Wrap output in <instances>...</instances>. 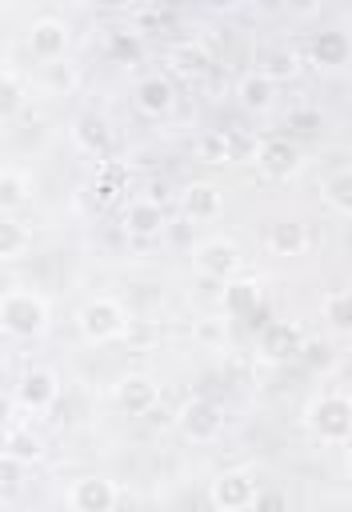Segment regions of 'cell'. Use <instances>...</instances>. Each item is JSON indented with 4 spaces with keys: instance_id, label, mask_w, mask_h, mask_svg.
Returning a JSON list of instances; mask_svg holds the SVG:
<instances>
[{
    "instance_id": "6da1fadb",
    "label": "cell",
    "mask_w": 352,
    "mask_h": 512,
    "mask_svg": "<svg viewBox=\"0 0 352 512\" xmlns=\"http://www.w3.org/2000/svg\"><path fill=\"white\" fill-rule=\"evenodd\" d=\"M48 300L32 288H8L4 300H0V320H4V332L16 336V340H36L48 332Z\"/></svg>"
},
{
    "instance_id": "7a4b0ae2",
    "label": "cell",
    "mask_w": 352,
    "mask_h": 512,
    "mask_svg": "<svg viewBox=\"0 0 352 512\" xmlns=\"http://www.w3.org/2000/svg\"><path fill=\"white\" fill-rule=\"evenodd\" d=\"M308 424L324 444H352V396L348 392L316 396L308 408Z\"/></svg>"
},
{
    "instance_id": "3957f363",
    "label": "cell",
    "mask_w": 352,
    "mask_h": 512,
    "mask_svg": "<svg viewBox=\"0 0 352 512\" xmlns=\"http://www.w3.org/2000/svg\"><path fill=\"white\" fill-rule=\"evenodd\" d=\"M76 328H80V336H84L88 344H108V340L124 336V328H128L124 304H120L116 296H92V300L80 308Z\"/></svg>"
},
{
    "instance_id": "277c9868",
    "label": "cell",
    "mask_w": 352,
    "mask_h": 512,
    "mask_svg": "<svg viewBox=\"0 0 352 512\" xmlns=\"http://www.w3.org/2000/svg\"><path fill=\"white\" fill-rule=\"evenodd\" d=\"M176 428H180V436L192 440V444H212V440L224 432V412H220L216 400H208V396H192V400L180 404V412H176Z\"/></svg>"
},
{
    "instance_id": "5b68a950",
    "label": "cell",
    "mask_w": 352,
    "mask_h": 512,
    "mask_svg": "<svg viewBox=\"0 0 352 512\" xmlns=\"http://www.w3.org/2000/svg\"><path fill=\"white\" fill-rule=\"evenodd\" d=\"M304 332H300V324L296 320H268L260 332H256V352H260V360H268V364H288V360H296L300 352H304Z\"/></svg>"
},
{
    "instance_id": "8992f818",
    "label": "cell",
    "mask_w": 352,
    "mask_h": 512,
    "mask_svg": "<svg viewBox=\"0 0 352 512\" xmlns=\"http://www.w3.org/2000/svg\"><path fill=\"white\" fill-rule=\"evenodd\" d=\"M256 488H260V484L252 480V472H244V468H224V472L208 484V500H212L216 512H248Z\"/></svg>"
},
{
    "instance_id": "52a82bcc",
    "label": "cell",
    "mask_w": 352,
    "mask_h": 512,
    "mask_svg": "<svg viewBox=\"0 0 352 512\" xmlns=\"http://www.w3.org/2000/svg\"><path fill=\"white\" fill-rule=\"evenodd\" d=\"M192 260H196V272L208 276V280H236V268H240V248L228 240V236H208L192 248Z\"/></svg>"
},
{
    "instance_id": "ba28073f",
    "label": "cell",
    "mask_w": 352,
    "mask_h": 512,
    "mask_svg": "<svg viewBox=\"0 0 352 512\" xmlns=\"http://www.w3.org/2000/svg\"><path fill=\"white\" fill-rule=\"evenodd\" d=\"M28 52L44 64H60L68 52V24L56 16H36L28 28Z\"/></svg>"
},
{
    "instance_id": "9c48e42d",
    "label": "cell",
    "mask_w": 352,
    "mask_h": 512,
    "mask_svg": "<svg viewBox=\"0 0 352 512\" xmlns=\"http://www.w3.org/2000/svg\"><path fill=\"white\" fill-rule=\"evenodd\" d=\"M116 500H120L116 484L108 476H100V472H88V476L72 480V488H68V504L76 512H112Z\"/></svg>"
},
{
    "instance_id": "30bf717a",
    "label": "cell",
    "mask_w": 352,
    "mask_h": 512,
    "mask_svg": "<svg viewBox=\"0 0 352 512\" xmlns=\"http://www.w3.org/2000/svg\"><path fill=\"white\" fill-rule=\"evenodd\" d=\"M132 104H136L140 116L160 120V116L172 112V104H176V88H172V80H168L164 72H148V76L136 80V88H132Z\"/></svg>"
},
{
    "instance_id": "8fae6325",
    "label": "cell",
    "mask_w": 352,
    "mask_h": 512,
    "mask_svg": "<svg viewBox=\"0 0 352 512\" xmlns=\"http://www.w3.org/2000/svg\"><path fill=\"white\" fill-rule=\"evenodd\" d=\"M16 400H20V408H28V412H44V408H52L56 400H60V380H56V372L52 368H28L24 376H20V384H16Z\"/></svg>"
},
{
    "instance_id": "7c38bea8",
    "label": "cell",
    "mask_w": 352,
    "mask_h": 512,
    "mask_svg": "<svg viewBox=\"0 0 352 512\" xmlns=\"http://www.w3.org/2000/svg\"><path fill=\"white\" fill-rule=\"evenodd\" d=\"M256 164H260L264 176L288 180L300 168V148H296L292 136H264L260 140V152H256Z\"/></svg>"
},
{
    "instance_id": "4fadbf2b",
    "label": "cell",
    "mask_w": 352,
    "mask_h": 512,
    "mask_svg": "<svg viewBox=\"0 0 352 512\" xmlns=\"http://www.w3.org/2000/svg\"><path fill=\"white\" fill-rule=\"evenodd\" d=\"M116 400L128 416H148L156 404H160V384L148 376V372H128L120 384H116Z\"/></svg>"
},
{
    "instance_id": "5bb4252c",
    "label": "cell",
    "mask_w": 352,
    "mask_h": 512,
    "mask_svg": "<svg viewBox=\"0 0 352 512\" xmlns=\"http://www.w3.org/2000/svg\"><path fill=\"white\" fill-rule=\"evenodd\" d=\"M180 208H184V216L188 220H216L220 212H224V192L216 188V184H208V180H192L188 188H184V196H180Z\"/></svg>"
},
{
    "instance_id": "9a60e30c",
    "label": "cell",
    "mask_w": 352,
    "mask_h": 512,
    "mask_svg": "<svg viewBox=\"0 0 352 512\" xmlns=\"http://www.w3.org/2000/svg\"><path fill=\"white\" fill-rule=\"evenodd\" d=\"M236 100L248 108V112H268L276 104V80L260 68H248L240 80H236Z\"/></svg>"
},
{
    "instance_id": "2e32d148",
    "label": "cell",
    "mask_w": 352,
    "mask_h": 512,
    "mask_svg": "<svg viewBox=\"0 0 352 512\" xmlns=\"http://www.w3.org/2000/svg\"><path fill=\"white\" fill-rule=\"evenodd\" d=\"M264 244H268V252H276V256H300V252L308 248V228H304L296 216H280V220L268 224Z\"/></svg>"
},
{
    "instance_id": "e0dca14e",
    "label": "cell",
    "mask_w": 352,
    "mask_h": 512,
    "mask_svg": "<svg viewBox=\"0 0 352 512\" xmlns=\"http://www.w3.org/2000/svg\"><path fill=\"white\" fill-rule=\"evenodd\" d=\"M124 228L132 236H156L164 228V204L148 200V196H136L128 208H124Z\"/></svg>"
},
{
    "instance_id": "ac0fdd59",
    "label": "cell",
    "mask_w": 352,
    "mask_h": 512,
    "mask_svg": "<svg viewBox=\"0 0 352 512\" xmlns=\"http://www.w3.org/2000/svg\"><path fill=\"white\" fill-rule=\"evenodd\" d=\"M220 304H224V312L228 316H236V320H248L264 300H260V284L256 280H248V276H240V280H228V288H224V296H220Z\"/></svg>"
},
{
    "instance_id": "d6986e66",
    "label": "cell",
    "mask_w": 352,
    "mask_h": 512,
    "mask_svg": "<svg viewBox=\"0 0 352 512\" xmlns=\"http://www.w3.org/2000/svg\"><path fill=\"white\" fill-rule=\"evenodd\" d=\"M348 52H352V44H348V36H344L340 28H320V32L312 36V60H316L320 68L344 64Z\"/></svg>"
},
{
    "instance_id": "ffe728a7",
    "label": "cell",
    "mask_w": 352,
    "mask_h": 512,
    "mask_svg": "<svg viewBox=\"0 0 352 512\" xmlns=\"http://www.w3.org/2000/svg\"><path fill=\"white\" fill-rule=\"evenodd\" d=\"M72 140H76L80 152H88V156H104V148H108V124H104V116H96V112L76 116V124H72Z\"/></svg>"
},
{
    "instance_id": "44dd1931",
    "label": "cell",
    "mask_w": 352,
    "mask_h": 512,
    "mask_svg": "<svg viewBox=\"0 0 352 512\" xmlns=\"http://www.w3.org/2000/svg\"><path fill=\"white\" fill-rule=\"evenodd\" d=\"M4 456L20 460V464L28 468V464H36V460L44 456V440H40L32 428H24V424H12V428L4 432Z\"/></svg>"
},
{
    "instance_id": "7402d4cb",
    "label": "cell",
    "mask_w": 352,
    "mask_h": 512,
    "mask_svg": "<svg viewBox=\"0 0 352 512\" xmlns=\"http://www.w3.org/2000/svg\"><path fill=\"white\" fill-rule=\"evenodd\" d=\"M256 68L260 72H268L276 84L284 80V76H292L300 64H296V48L292 44H260V52H256Z\"/></svg>"
},
{
    "instance_id": "603a6c76",
    "label": "cell",
    "mask_w": 352,
    "mask_h": 512,
    "mask_svg": "<svg viewBox=\"0 0 352 512\" xmlns=\"http://www.w3.org/2000/svg\"><path fill=\"white\" fill-rule=\"evenodd\" d=\"M320 196L332 212L340 216H352V168H336L320 180Z\"/></svg>"
},
{
    "instance_id": "cb8c5ba5",
    "label": "cell",
    "mask_w": 352,
    "mask_h": 512,
    "mask_svg": "<svg viewBox=\"0 0 352 512\" xmlns=\"http://www.w3.org/2000/svg\"><path fill=\"white\" fill-rule=\"evenodd\" d=\"M168 64L180 68V72H204V68L212 64V52H208L204 40L188 36V40H176V44L168 48Z\"/></svg>"
},
{
    "instance_id": "d4e9b609",
    "label": "cell",
    "mask_w": 352,
    "mask_h": 512,
    "mask_svg": "<svg viewBox=\"0 0 352 512\" xmlns=\"http://www.w3.org/2000/svg\"><path fill=\"white\" fill-rule=\"evenodd\" d=\"M320 312L336 332H352V288H332L320 300Z\"/></svg>"
},
{
    "instance_id": "484cf974",
    "label": "cell",
    "mask_w": 352,
    "mask_h": 512,
    "mask_svg": "<svg viewBox=\"0 0 352 512\" xmlns=\"http://www.w3.org/2000/svg\"><path fill=\"white\" fill-rule=\"evenodd\" d=\"M196 160H204V164H228V160H232V152H228V132H220V128L200 132V136H196Z\"/></svg>"
},
{
    "instance_id": "4316f807",
    "label": "cell",
    "mask_w": 352,
    "mask_h": 512,
    "mask_svg": "<svg viewBox=\"0 0 352 512\" xmlns=\"http://www.w3.org/2000/svg\"><path fill=\"white\" fill-rule=\"evenodd\" d=\"M24 248H28L24 224H20L16 216H4V220H0V256H4V260H16V256H24Z\"/></svg>"
},
{
    "instance_id": "83f0119b",
    "label": "cell",
    "mask_w": 352,
    "mask_h": 512,
    "mask_svg": "<svg viewBox=\"0 0 352 512\" xmlns=\"http://www.w3.org/2000/svg\"><path fill=\"white\" fill-rule=\"evenodd\" d=\"M24 196H28V180H24V172L4 168V176H0V204H4V212L20 208V204H24Z\"/></svg>"
},
{
    "instance_id": "f1b7e54d",
    "label": "cell",
    "mask_w": 352,
    "mask_h": 512,
    "mask_svg": "<svg viewBox=\"0 0 352 512\" xmlns=\"http://www.w3.org/2000/svg\"><path fill=\"white\" fill-rule=\"evenodd\" d=\"M108 52L116 56V60H136L140 56V28H116V32H108Z\"/></svg>"
},
{
    "instance_id": "f546056e",
    "label": "cell",
    "mask_w": 352,
    "mask_h": 512,
    "mask_svg": "<svg viewBox=\"0 0 352 512\" xmlns=\"http://www.w3.org/2000/svg\"><path fill=\"white\" fill-rule=\"evenodd\" d=\"M248 512H288V496L280 488H256Z\"/></svg>"
},
{
    "instance_id": "4dcf8cb0",
    "label": "cell",
    "mask_w": 352,
    "mask_h": 512,
    "mask_svg": "<svg viewBox=\"0 0 352 512\" xmlns=\"http://www.w3.org/2000/svg\"><path fill=\"white\" fill-rule=\"evenodd\" d=\"M320 124H324V116H320L316 108H296V112L288 116V128H292L296 136H316Z\"/></svg>"
},
{
    "instance_id": "1f68e13d",
    "label": "cell",
    "mask_w": 352,
    "mask_h": 512,
    "mask_svg": "<svg viewBox=\"0 0 352 512\" xmlns=\"http://www.w3.org/2000/svg\"><path fill=\"white\" fill-rule=\"evenodd\" d=\"M228 152H232V160H256L260 140L248 136V132H232V128H228Z\"/></svg>"
},
{
    "instance_id": "d6a6232c",
    "label": "cell",
    "mask_w": 352,
    "mask_h": 512,
    "mask_svg": "<svg viewBox=\"0 0 352 512\" xmlns=\"http://www.w3.org/2000/svg\"><path fill=\"white\" fill-rule=\"evenodd\" d=\"M124 340H128V348H148L152 340H156V328L152 324H144V320H128V328H124Z\"/></svg>"
},
{
    "instance_id": "836d02e7",
    "label": "cell",
    "mask_w": 352,
    "mask_h": 512,
    "mask_svg": "<svg viewBox=\"0 0 352 512\" xmlns=\"http://www.w3.org/2000/svg\"><path fill=\"white\" fill-rule=\"evenodd\" d=\"M300 360L312 364V368H324V364H332V344L328 340H304Z\"/></svg>"
},
{
    "instance_id": "e575fe53",
    "label": "cell",
    "mask_w": 352,
    "mask_h": 512,
    "mask_svg": "<svg viewBox=\"0 0 352 512\" xmlns=\"http://www.w3.org/2000/svg\"><path fill=\"white\" fill-rule=\"evenodd\" d=\"M20 100H24V96H20V80H16V72H4V84H0V104H4V112H12Z\"/></svg>"
},
{
    "instance_id": "d590c367",
    "label": "cell",
    "mask_w": 352,
    "mask_h": 512,
    "mask_svg": "<svg viewBox=\"0 0 352 512\" xmlns=\"http://www.w3.org/2000/svg\"><path fill=\"white\" fill-rule=\"evenodd\" d=\"M20 472H24V464H20V460H12V456H4V460H0V476H4V484H8V488H16V484H20Z\"/></svg>"
},
{
    "instance_id": "8d00e7d4",
    "label": "cell",
    "mask_w": 352,
    "mask_h": 512,
    "mask_svg": "<svg viewBox=\"0 0 352 512\" xmlns=\"http://www.w3.org/2000/svg\"><path fill=\"white\" fill-rule=\"evenodd\" d=\"M136 20H140V24H164V20H168V12H164V8H140V12H136Z\"/></svg>"
},
{
    "instance_id": "74e56055",
    "label": "cell",
    "mask_w": 352,
    "mask_h": 512,
    "mask_svg": "<svg viewBox=\"0 0 352 512\" xmlns=\"http://www.w3.org/2000/svg\"><path fill=\"white\" fill-rule=\"evenodd\" d=\"M116 192H120V184H112V180H96V200H100V204H108Z\"/></svg>"
},
{
    "instance_id": "f35d334b",
    "label": "cell",
    "mask_w": 352,
    "mask_h": 512,
    "mask_svg": "<svg viewBox=\"0 0 352 512\" xmlns=\"http://www.w3.org/2000/svg\"><path fill=\"white\" fill-rule=\"evenodd\" d=\"M344 472H348V480H352V444H344Z\"/></svg>"
}]
</instances>
